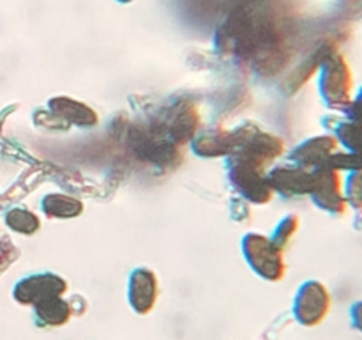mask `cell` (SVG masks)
I'll return each mask as SVG.
<instances>
[{"label": "cell", "mask_w": 362, "mask_h": 340, "mask_svg": "<svg viewBox=\"0 0 362 340\" xmlns=\"http://www.w3.org/2000/svg\"><path fill=\"white\" fill-rule=\"evenodd\" d=\"M318 92L331 112L343 113L356 94V81L350 62L343 53L329 52L318 67Z\"/></svg>", "instance_id": "obj_1"}, {"label": "cell", "mask_w": 362, "mask_h": 340, "mask_svg": "<svg viewBox=\"0 0 362 340\" xmlns=\"http://www.w3.org/2000/svg\"><path fill=\"white\" fill-rule=\"evenodd\" d=\"M240 248L246 264L262 280L276 283L285 278V250H281L271 237L260 232H247L240 241Z\"/></svg>", "instance_id": "obj_2"}, {"label": "cell", "mask_w": 362, "mask_h": 340, "mask_svg": "<svg viewBox=\"0 0 362 340\" xmlns=\"http://www.w3.org/2000/svg\"><path fill=\"white\" fill-rule=\"evenodd\" d=\"M200 112L197 105L187 99H177L170 103L163 112L151 120L148 128L159 137L166 138L175 145H184L194 138L200 130Z\"/></svg>", "instance_id": "obj_3"}, {"label": "cell", "mask_w": 362, "mask_h": 340, "mask_svg": "<svg viewBox=\"0 0 362 340\" xmlns=\"http://www.w3.org/2000/svg\"><path fill=\"white\" fill-rule=\"evenodd\" d=\"M285 152V140L253 123H244L232 130V154L267 166Z\"/></svg>", "instance_id": "obj_4"}, {"label": "cell", "mask_w": 362, "mask_h": 340, "mask_svg": "<svg viewBox=\"0 0 362 340\" xmlns=\"http://www.w3.org/2000/svg\"><path fill=\"white\" fill-rule=\"evenodd\" d=\"M226 169H228V181L232 188L239 193L240 198L250 204H269L276 195L269 183L264 165H258L240 156H228Z\"/></svg>", "instance_id": "obj_5"}, {"label": "cell", "mask_w": 362, "mask_h": 340, "mask_svg": "<svg viewBox=\"0 0 362 340\" xmlns=\"http://www.w3.org/2000/svg\"><path fill=\"white\" fill-rule=\"evenodd\" d=\"M332 308V294L320 280H306L296 290L292 315L304 328H317L327 319Z\"/></svg>", "instance_id": "obj_6"}, {"label": "cell", "mask_w": 362, "mask_h": 340, "mask_svg": "<svg viewBox=\"0 0 362 340\" xmlns=\"http://www.w3.org/2000/svg\"><path fill=\"white\" fill-rule=\"evenodd\" d=\"M127 142L134 154L151 163L154 169L172 170L182 163V152L179 145L156 135L148 126H134L127 137Z\"/></svg>", "instance_id": "obj_7"}, {"label": "cell", "mask_w": 362, "mask_h": 340, "mask_svg": "<svg viewBox=\"0 0 362 340\" xmlns=\"http://www.w3.org/2000/svg\"><path fill=\"white\" fill-rule=\"evenodd\" d=\"M343 172L331 166H318L311 170V188L308 197L320 211L331 216H345L349 211L345 191H343Z\"/></svg>", "instance_id": "obj_8"}, {"label": "cell", "mask_w": 362, "mask_h": 340, "mask_svg": "<svg viewBox=\"0 0 362 340\" xmlns=\"http://www.w3.org/2000/svg\"><path fill=\"white\" fill-rule=\"evenodd\" d=\"M67 293V280L52 271L28 275L18 280L13 289V298L23 307H34L49 296H64Z\"/></svg>", "instance_id": "obj_9"}, {"label": "cell", "mask_w": 362, "mask_h": 340, "mask_svg": "<svg viewBox=\"0 0 362 340\" xmlns=\"http://www.w3.org/2000/svg\"><path fill=\"white\" fill-rule=\"evenodd\" d=\"M159 300V280L151 268H134L127 280V303L138 315L151 314Z\"/></svg>", "instance_id": "obj_10"}, {"label": "cell", "mask_w": 362, "mask_h": 340, "mask_svg": "<svg viewBox=\"0 0 362 340\" xmlns=\"http://www.w3.org/2000/svg\"><path fill=\"white\" fill-rule=\"evenodd\" d=\"M336 151H339V144L334 135H315L296 145L288 158L293 165L303 166L306 170H315L318 166H324Z\"/></svg>", "instance_id": "obj_11"}, {"label": "cell", "mask_w": 362, "mask_h": 340, "mask_svg": "<svg viewBox=\"0 0 362 340\" xmlns=\"http://www.w3.org/2000/svg\"><path fill=\"white\" fill-rule=\"evenodd\" d=\"M269 183H271L274 193L285 198H300L308 197L311 188V170L290 165L274 166L267 172Z\"/></svg>", "instance_id": "obj_12"}, {"label": "cell", "mask_w": 362, "mask_h": 340, "mask_svg": "<svg viewBox=\"0 0 362 340\" xmlns=\"http://www.w3.org/2000/svg\"><path fill=\"white\" fill-rule=\"evenodd\" d=\"M46 108L59 115L64 123L80 130H92L99 124L98 112L90 105L71 96H53L48 99Z\"/></svg>", "instance_id": "obj_13"}, {"label": "cell", "mask_w": 362, "mask_h": 340, "mask_svg": "<svg viewBox=\"0 0 362 340\" xmlns=\"http://www.w3.org/2000/svg\"><path fill=\"white\" fill-rule=\"evenodd\" d=\"M191 149L197 156L205 159L228 158L232 154V131L228 130H207L194 135L191 140Z\"/></svg>", "instance_id": "obj_14"}, {"label": "cell", "mask_w": 362, "mask_h": 340, "mask_svg": "<svg viewBox=\"0 0 362 340\" xmlns=\"http://www.w3.org/2000/svg\"><path fill=\"white\" fill-rule=\"evenodd\" d=\"M34 321L39 328H60L73 317V305L64 296H49L35 303Z\"/></svg>", "instance_id": "obj_15"}, {"label": "cell", "mask_w": 362, "mask_h": 340, "mask_svg": "<svg viewBox=\"0 0 362 340\" xmlns=\"http://www.w3.org/2000/svg\"><path fill=\"white\" fill-rule=\"evenodd\" d=\"M324 124L338 140L339 149L362 158V126L345 117H327Z\"/></svg>", "instance_id": "obj_16"}, {"label": "cell", "mask_w": 362, "mask_h": 340, "mask_svg": "<svg viewBox=\"0 0 362 340\" xmlns=\"http://www.w3.org/2000/svg\"><path fill=\"white\" fill-rule=\"evenodd\" d=\"M85 205L80 198L67 193H48L41 200V211L49 220H73L81 216Z\"/></svg>", "instance_id": "obj_17"}, {"label": "cell", "mask_w": 362, "mask_h": 340, "mask_svg": "<svg viewBox=\"0 0 362 340\" xmlns=\"http://www.w3.org/2000/svg\"><path fill=\"white\" fill-rule=\"evenodd\" d=\"M6 225L21 236H34L41 229V220L27 208H13L6 215Z\"/></svg>", "instance_id": "obj_18"}, {"label": "cell", "mask_w": 362, "mask_h": 340, "mask_svg": "<svg viewBox=\"0 0 362 340\" xmlns=\"http://www.w3.org/2000/svg\"><path fill=\"white\" fill-rule=\"evenodd\" d=\"M300 227V218L297 215H286L281 222L276 225L274 232H272L271 239L278 244L281 250H286L292 243V239L296 237V234L299 232Z\"/></svg>", "instance_id": "obj_19"}, {"label": "cell", "mask_w": 362, "mask_h": 340, "mask_svg": "<svg viewBox=\"0 0 362 340\" xmlns=\"http://www.w3.org/2000/svg\"><path fill=\"white\" fill-rule=\"evenodd\" d=\"M343 191H345L349 209L362 212V170L346 172L345 179H343Z\"/></svg>", "instance_id": "obj_20"}, {"label": "cell", "mask_w": 362, "mask_h": 340, "mask_svg": "<svg viewBox=\"0 0 362 340\" xmlns=\"http://www.w3.org/2000/svg\"><path fill=\"white\" fill-rule=\"evenodd\" d=\"M34 123L37 124L39 128H46L48 131H55V133H62V131L69 130V124L64 123L59 115H55L53 112L46 110H39L34 115Z\"/></svg>", "instance_id": "obj_21"}, {"label": "cell", "mask_w": 362, "mask_h": 340, "mask_svg": "<svg viewBox=\"0 0 362 340\" xmlns=\"http://www.w3.org/2000/svg\"><path fill=\"white\" fill-rule=\"evenodd\" d=\"M343 117L349 120H354V123L362 126V87L354 94L352 101H350V105L346 106V110L343 112Z\"/></svg>", "instance_id": "obj_22"}, {"label": "cell", "mask_w": 362, "mask_h": 340, "mask_svg": "<svg viewBox=\"0 0 362 340\" xmlns=\"http://www.w3.org/2000/svg\"><path fill=\"white\" fill-rule=\"evenodd\" d=\"M349 315H350V324H352V328L362 335V300L354 301L352 307H350L349 310Z\"/></svg>", "instance_id": "obj_23"}, {"label": "cell", "mask_w": 362, "mask_h": 340, "mask_svg": "<svg viewBox=\"0 0 362 340\" xmlns=\"http://www.w3.org/2000/svg\"><path fill=\"white\" fill-rule=\"evenodd\" d=\"M117 2H119V4H131L133 0H117Z\"/></svg>", "instance_id": "obj_24"}]
</instances>
